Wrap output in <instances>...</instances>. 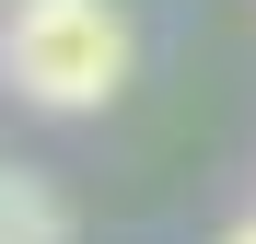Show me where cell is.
<instances>
[{"mask_svg":"<svg viewBox=\"0 0 256 244\" xmlns=\"http://www.w3.org/2000/svg\"><path fill=\"white\" fill-rule=\"evenodd\" d=\"M222 244H256V221H244V233H222Z\"/></svg>","mask_w":256,"mask_h":244,"instance_id":"3","label":"cell"},{"mask_svg":"<svg viewBox=\"0 0 256 244\" xmlns=\"http://www.w3.org/2000/svg\"><path fill=\"white\" fill-rule=\"evenodd\" d=\"M0 244H70V210L35 175H0Z\"/></svg>","mask_w":256,"mask_h":244,"instance_id":"2","label":"cell"},{"mask_svg":"<svg viewBox=\"0 0 256 244\" xmlns=\"http://www.w3.org/2000/svg\"><path fill=\"white\" fill-rule=\"evenodd\" d=\"M0 70H12V93L47 105V116H105L128 93V70H140V23H128L116 0H12Z\"/></svg>","mask_w":256,"mask_h":244,"instance_id":"1","label":"cell"}]
</instances>
